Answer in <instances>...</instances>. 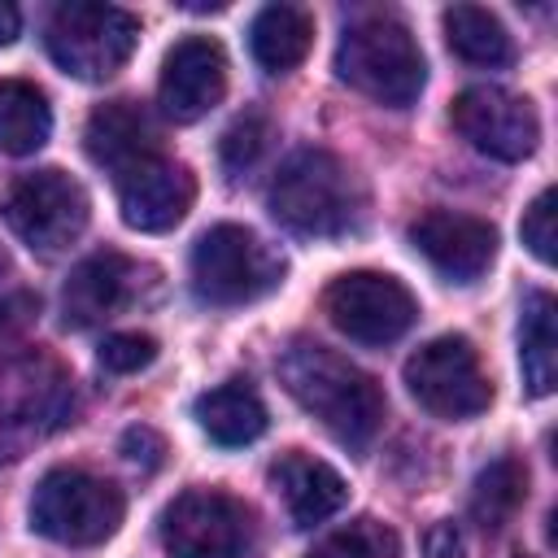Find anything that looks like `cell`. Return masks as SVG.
<instances>
[{"instance_id":"83f0119b","label":"cell","mask_w":558,"mask_h":558,"mask_svg":"<svg viewBox=\"0 0 558 558\" xmlns=\"http://www.w3.org/2000/svg\"><path fill=\"white\" fill-rule=\"evenodd\" d=\"M554 187H545L527 209H523V222H519V231H523V244L541 257V262H554L558 257V235H554Z\"/></svg>"},{"instance_id":"ffe728a7","label":"cell","mask_w":558,"mask_h":558,"mask_svg":"<svg viewBox=\"0 0 558 558\" xmlns=\"http://www.w3.org/2000/svg\"><path fill=\"white\" fill-rule=\"evenodd\" d=\"M314 44V13L301 4H266L248 26L253 61L266 74H288L305 61Z\"/></svg>"},{"instance_id":"52a82bcc","label":"cell","mask_w":558,"mask_h":558,"mask_svg":"<svg viewBox=\"0 0 558 558\" xmlns=\"http://www.w3.org/2000/svg\"><path fill=\"white\" fill-rule=\"evenodd\" d=\"M122 510L126 501L109 480L83 466H52L35 484L31 527L57 545H96L118 532Z\"/></svg>"},{"instance_id":"9a60e30c","label":"cell","mask_w":558,"mask_h":558,"mask_svg":"<svg viewBox=\"0 0 558 558\" xmlns=\"http://www.w3.org/2000/svg\"><path fill=\"white\" fill-rule=\"evenodd\" d=\"M410 244L449 279V283H475L493 257H497V231L493 222L458 209H427L410 222Z\"/></svg>"},{"instance_id":"7c38bea8","label":"cell","mask_w":558,"mask_h":558,"mask_svg":"<svg viewBox=\"0 0 558 558\" xmlns=\"http://www.w3.org/2000/svg\"><path fill=\"white\" fill-rule=\"evenodd\" d=\"M453 131L493 161H523L541 140V118L527 96L506 87H466L449 105Z\"/></svg>"},{"instance_id":"6da1fadb","label":"cell","mask_w":558,"mask_h":558,"mask_svg":"<svg viewBox=\"0 0 558 558\" xmlns=\"http://www.w3.org/2000/svg\"><path fill=\"white\" fill-rule=\"evenodd\" d=\"M279 384L349 449H366L384 427L388 401L379 384L318 340H292L279 353Z\"/></svg>"},{"instance_id":"e0dca14e","label":"cell","mask_w":558,"mask_h":558,"mask_svg":"<svg viewBox=\"0 0 558 558\" xmlns=\"http://www.w3.org/2000/svg\"><path fill=\"white\" fill-rule=\"evenodd\" d=\"M83 144H87V157H92L96 166L113 170L118 179H122L126 170H135L140 161L161 157L157 122H153L148 109L135 105V100H109V105H96L92 118H87Z\"/></svg>"},{"instance_id":"3957f363","label":"cell","mask_w":558,"mask_h":558,"mask_svg":"<svg viewBox=\"0 0 558 558\" xmlns=\"http://www.w3.org/2000/svg\"><path fill=\"white\" fill-rule=\"evenodd\" d=\"M336 74L388 109H410L427 83L423 52L405 22L388 13H366L344 26L336 48Z\"/></svg>"},{"instance_id":"f1b7e54d","label":"cell","mask_w":558,"mask_h":558,"mask_svg":"<svg viewBox=\"0 0 558 558\" xmlns=\"http://www.w3.org/2000/svg\"><path fill=\"white\" fill-rule=\"evenodd\" d=\"M118 449H122V458H126L131 466H140L144 475H148V471H157V466L166 462V436H161L157 427H148V423L126 427V432H122V440H118Z\"/></svg>"},{"instance_id":"4316f807","label":"cell","mask_w":558,"mask_h":558,"mask_svg":"<svg viewBox=\"0 0 558 558\" xmlns=\"http://www.w3.org/2000/svg\"><path fill=\"white\" fill-rule=\"evenodd\" d=\"M96 357L109 375H135L157 357V340L144 331H113V336H105Z\"/></svg>"},{"instance_id":"2e32d148","label":"cell","mask_w":558,"mask_h":558,"mask_svg":"<svg viewBox=\"0 0 558 558\" xmlns=\"http://www.w3.org/2000/svg\"><path fill=\"white\" fill-rule=\"evenodd\" d=\"M196 201V179L183 161L148 157L135 170L118 179V205L122 222L135 231H170L183 222V214Z\"/></svg>"},{"instance_id":"5bb4252c","label":"cell","mask_w":558,"mask_h":558,"mask_svg":"<svg viewBox=\"0 0 558 558\" xmlns=\"http://www.w3.org/2000/svg\"><path fill=\"white\" fill-rule=\"evenodd\" d=\"M227 96V52L209 35H187L166 52L157 100L170 122H196Z\"/></svg>"},{"instance_id":"ac0fdd59","label":"cell","mask_w":558,"mask_h":558,"mask_svg":"<svg viewBox=\"0 0 558 558\" xmlns=\"http://www.w3.org/2000/svg\"><path fill=\"white\" fill-rule=\"evenodd\" d=\"M270 484H275L292 527H318L349 501V488H344L340 471L327 466L323 458L305 453V449L279 453L275 466H270Z\"/></svg>"},{"instance_id":"4fadbf2b","label":"cell","mask_w":558,"mask_h":558,"mask_svg":"<svg viewBox=\"0 0 558 558\" xmlns=\"http://www.w3.org/2000/svg\"><path fill=\"white\" fill-rule=\"evenodd\" d=\"M157 270L118 253V248H100L92 257H83L65 288H61V318L65 327H96L105 318H113L118 310L135 305L144 296V283H153Z\"/></svg>"},{"instance_id":"277c9868","label":"cell","mask_w":558,"mask_h":558,"mask_svg":"<svg viewBox=\"0 0 558 558\" xmlns=\"http://www.w3.org/2000/svg\"><path fill=\"white\" fill-rule=\"evenodd\" d=\"M192 292L205 305H248L270 296L283 275L288 262L279 248H270L262 235H253L240 222H218L209 227L196 244H192Z\"/></svg>"},{"instance_id":"ba28073f","label":"cell","mask_w":558,"mask_h":558,"mask_svg":"<svg viewBox=\"0 0 558 558\" xmlns=\"http://www.w3.org/2000/svg\"><path fill=\"white\" fill-rule=\"evenodd\" d=\"M0 214L31 253L57 257L87 227V192L65 170H31L9 183Z\"/></svg>"},{"instance_id":"7a4b0ae2","label":"cell","mask_w":558,"mask_h":558,"mask_svg":"<svg viewBox=\"0 0 558 558\" xmlns=\"http://www.w3.org/2000/svg\"><path fill=\"white\" fill-rule=\"evenodd\" d=\"M362 205H366L362 183L327 148L292 153L270 183V214L288 231L314 235V240H331V235L353 231L362 218Z\"/></svg>"},{"instance_id":"4dcf8cb0","label":"cell","mask_w":558,"mask_h":558,"mask_svg":"<svg viewBox=\"0 0 558 558\" xmlns=\"http://www.w3.org/2000/svg\"><path fill=\"white\" fill-rule=\"evenodd\" d=\"M423 558H462V536L453 523H436L423 541Z\"/></svg>"},{"instance_id":"d6986e66","label":"cell","mask_w":558,"mask_h":558,"mask_svg":"<svg viewBox=\"0 0 558 558\" xmlns=\"http://www.w3.org/2000/svg\"><path fill=\"white\" fill-rule=\"evenodd\" d=\"M192 414H196L201 432L222 449L253 445L266 432V401L257 397V388L248 379H227V384L201 392Z\"/></svg>"},{"instance_id":"f546056e","label":"cell","mask_w":558,"mask_h":558,"mask_svg":"<svg viewBox=\"0 0 558 558\" xmlns=\"http://www.w3.org/2000/svg\"><path fill=\"white\" fill-rule=\"evenodd\" d=\"M35 314H39V296H35V292H13V296H4V301H0V349L17 344V340L26 336V327L35 323Z\"/></svg>"},{"instance_id":"9c48e42d","label":"cell","mask_w":558,"mask_h":558,"mask_svg":"<svg viewBox=\"0 0 558 558\" xmlns=\"http://www.w3.org/2000/svg\"><path fill=\"white\" fill-rule=\"evenodd\" d=\"M405 388L410 397L449 423L475 418L493 405V384L480 366V353L466 336H436L405 362Z\"/></svg>"},{"instance_id":"d4e9b609","label":"cell","mask_w":558,"mask_h":558,"mask_svg":"<svg viewBox=\"0 0 558 558\" xmlns=\"http://www.w3.org/2000/svg\"><path fill=\"white\" fill-rule=\"evenodd\" d=\"M305 558H397V536L379 519H353L323 536Z\"/></svg>"},{"instance_id":"8fae6325","label":"cell","mask_w":558,"mask_h":558,"mask_svg":"<svg viewBox=\"0 0 558 558\" xmlns=\"http://www.w3.org/2000/svg\"><path fill=\"white\" fill-rule=\"evenodd\" d=\"M323 310L331 327L357 344H392L418 318L414 292L401 279L379 270H349L331 279V288L323 292Z\"/></svg>"},{"instance_id":"cb8c5ba5","label":"cell","mask_w":558,"mask_h":558,"mask_svg":"<svg viewBox=\"0 0 558 558\" xmlns=\"http://www.w3.org/2000/svg\"><path fill=\"white\" fill-rule=\"evenodd\" d=\"M527 501V466L514 458V453H501L493 458L480 475H475V488H471V519L484 527V532H497L506 527L519 506Z\"/></svg>"},{"instance_id":"7402d4cb","label":"cell","mask_w":558,"mask_h":558,"mask_svg":"<svg viewBox=\"0 0 558 558\" xmlns=\"http://www.w3.org/2000/svg\"><path fill=\"white\" fill-rule=\"evenodd\" d=\"M52 109L48 96L26 78H0V153L31 157L48 144Z\"/></svg>"},{"instance_id":"603a6c76","label":"cell","mask_w":558,"mask_h":558,"mask_svg":"<svg viewBox=\"0 0 558 558\" xmlns=\"http://www.w3.org/2000/svg\"><path fill=\"white\" fill-rule=\"evenodd\" d=\"M445 39H449V48L466 65H480V70H501V65L514 61L510 31L501 26L497 13L480 9V4H453V9H445Z\"/></svg>"},{"instance_id":"d6a6232c","label":"cell","mask_w":558,"mask_h":558,"mask_svg":"<svg viewBox=\"0 0 558 558\" xmlns=\"http://www.w3.org/2000/svg\"><path fill=\"white\" fill-rule=\"evenodd\" d=\"M9 270H13V262H9V253H4V248H0V279H4V275H9Z\"/></svg>"},{"instance_id":"44dd1931","label":"cell","mask_w":558,"mask_h":558,"mask_svg":"<svg viewBox=\"0 0 558 558\" xmlns=\"http://www.w3.org/2000/svg\"><path fill=\"white\" fill-rule=\"evenodd\" d=\"M519 366L532 397L554 392L558 384V305L549 292H532L519 318Z\"/></svg>"},{"instance_id":"484cf974","label":"cell","mask_w":558,"mask_h":558,"mask_svg":"<svg viewBox=\"0 0 558 558\" xmlns=\"http://www.w3.org/2000/svg\"><path fill=\"white\" fill-rule=\"evenodd\" d=\"M270 148V122L262 118V113H244V118H235L231 126H227V135H222V170L231 174V179H240V174H248L257 161H262V153Z\"/></svg>"},{"instance_id":"1f68e13d","label":"cell","mask_w":558,"mask_h":558,"mask_svg":"<svg viewBox=\"0 0 558 558\" xmlns=\"http://www.w3.org/2000/svg\"><path fill=\"white\" fill-rule=\"evenodd\" d=\"M17 31H22V13H17V4L0 0V48H4V44H13V39H17Z\"/></svg>"},{"instance_id":"30bf717a","label":"cell","mask_w":558,"mask_h":558,"mask_svg":"<svg viewBox=\"0 0 558 558\" xmlns=\"http://www.w3.org/2000/svg\"><path fill=\"white\" fill-rule=\"evenodd\" d=\"M170 558H253V510L218 488H187L161 514Z\"/></svg>"},{"instance_id":"8992f818","label":"cell","mask_w":558,"mask_h":558,"mask_svg":"<svg viewBox=\"0 0 558 558\" xmlns=\"http://www.w3.org/2000/svg\"><path fill=\"white\" fill-rule=\"evenodd\" d=\"M48 52L52 61L83 78V83H100L113 78L135 44H140V17L118 9V4H92V0H65L52 9L48 17Z\"/></svg>"},{"instance_id":"5b68a950","label":"cell","mask_w":558,"mask_h":558,"mask_svg":"<svg viewBox=\"0 0 558 558\" xmlns=\"http://www.w3.org/2000/svg\"><path fill=\"white\" fill-rule=\"evenodd\" d=\"M74 414L70 371L44 353L26 349L0 366V458H17L26 440L65 427Z\"/></svg>"}]
</instances>
